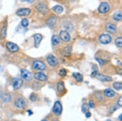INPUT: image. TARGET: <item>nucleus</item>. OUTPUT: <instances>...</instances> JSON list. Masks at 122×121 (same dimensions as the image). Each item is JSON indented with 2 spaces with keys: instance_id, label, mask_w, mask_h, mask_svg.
<instances>
[{
  "instance_id": "nucleus-1",
  "label": "nucleus",
  "mask_w": 122,
  "mask_h": 121,
  "mask_svg": "<svg viewBox=\"0 0 122 121\" xmlns=\"http://www.w3.org/2000/svg\"><path fill=\"white\" fill-rule=\"evenodd\" d=\"M53 111L56 115H59L62 112V106L60 102L56 101L55 102L53 106Z\"/></svg>"
},
{
  "instance_id": "nucleus-2",
  "label": "nucleus",
  "mask_w": 122,
  "mask_h": 121,
  "mask_svg": "<svg viewBox=\"0 0 122 121\" xmlns=\"http://www.w3.org/2000/svg\"><path fill=\"white\" fill-rule=\"evenodd\" d=\"M46 60L48 64L52 66H56L58 64V61L57 59L53 55H48L47 57Z\"/></svg>"
},
{
  "instance_id": "nucleus-3",
  "label": "nucleus",
  "mask_w": 122,
  "mask_h": 121,
  "mask_svg": "<svg viewBox=\"0 0 122 121\" xmlns=\"http://www.w3.org/2000/svg\"><path fill=\"white\" fill-rule=\"evenodd\" d=\"M33 67L34 69L37 70H44L46 68L45 64L40 60H36L33 63Z\"/></svg>"
},
{
  "instance_id": "nucleus-4",
  "label": "nucleus",
  "mask_w": 122,
  "mask_h": 121,
  "mask_svg": "<svg viewBox=\"0 0 122 121\" xmlns=\"http://www.w3.org/2000/svg\"><path fill=\"white\" fill-rule=\"evenodd\" d=\"M111 37L108 34H102L99 37L100 42L103 44H106L111 42Z\"/></svg>"
},
{
  "instance_id": "nucleus-5",
  "label": "nucleus",
  "mask_w": 122,
  "mask_h": 121,
  "mask_svg": "<svg viewBox=\"0 0 122 121\" xmlns=\"http://www.w3.org/2000/svg\"><path fill=\"white\" fill-rule=\"evenodd\" d=\"M23 80L19 78H16L15 79H14L13 80V86L14 89L17 90L21 88V87L23 85Z\"/></svg>"
},
{
  "instance_id": "nucleus-6",
  "label": "nucleus",
  "mask_w": 122,
  "mask_h": 121,
  "mask_svg": "<svg viewBox=\"0 0 122 121\" xmlns=\"http://www.w3.org/2000/svg\"><path fill=\"white\" fill-rule=\"evenodd\" d=\"M60 39L64 42H69L71 40V36L69 33L66 31H61L59 33Z\"/></svg>"
},
{
  "instance_id": "nucleus-7",
  "label": "nucleus",
  "mask_w": 122,
  "mask_h": 121,
  "mask_svg": "<svg viewBox=\"0 0 122 121\" xmlns=\"http://www.w3.org/2000/svg\"><path fill=\"white\" fill-rule=\"evenodd\" d=\"M110 9V6L109 5L106 3H102L98 8V10L100 13L102 14L106 13L109 11Z\"/></svg>"
},
{
  "instance_id": "nucleus-8",
  "label": "nucleus",
  "mask_w": 122,
  "mask_h": 121,
  "mask_svg": "<svg viewBox=\"0 0 122 121\" xmlns=\"http://www.w3.org/2000/svg\"><path fill=\"white\" fill-rule=\"evenodd\" d=\"M21 75L24 79L27 81H30L32 78L31 74L25 69H22L21 70Z\"/></svg>"
},
{
  "instance_id": "nucleus-9",
  "label": "nucleus",
  "mask_w": 122,
  "mask_h": 121,
  "mask_svg": "<svg viewBox=\"0 0 122 121\" xmlns=\"http://www.w3.org/2000/svg\"><path fill=\"white\" fill-rule=\"evenodd\" d=\"M6 46L7 49L12 52H16L19 51V47L15 43L11 42H8L6 43Z\"/></svg>"
},
{
  "instance_id": "nucleus-10",
  "label": "nucleus",
  "mask_w": 122,
  "mask_h": 121,
  "mask_svg": "<svg viewBox=\"0 0 122 121\" xmlns=\"http://www.w3.org/2000/svg\"><path fill=\"white\" fill-rule=\"evenodd\" d=\"M31 10L28 8H22L17 10L16 14L17 15L20 16L28 15L31 13Z\"/></svg>"
},
{
  "instance_id": "nucleus-11",
  "label": "nucleus",
  "mask_w": 122,
  "mask_h": 121,
  "mask_svg": "<svg viewBox=\"0 0 122 121\" xmlns=\"http://www.w3.org/2000/svg\"><path fill=\"white\" fill-rule=\"evenodd\" d=\"M95 77L97 79L102 82H111L112 81V78L111 77L100 74H97Z\"/></svg>"
},
{
  "instance_id": "nucleus-12",
  "label": "nucleus",
  "mask_w": 122,
  "mask_h": 121,
  "mask_svg": "<svg viewBox=\"0 0 122 121\" xmlns=\"http://www.w3.org/2000/svg\"><path fill=\"white\" fill-rule=\"evenodd\" d=\"M35 78L40 81H46L47 79L46 75L42 73H37L35 74Z\"/></svg>"
},
{
  "instance_id": "nucleus-13",
  "label": "nucleus",
  "mask_w": 122,
  "mask_h": 121,
  "mask_svg": "<svg viewBox=\"0 0 122 121\" xmlns=\"http://www.w3.org/2000/svg\"><path fill=\"white\" fill-rule=\"evenodd\" d=\"M106 30L109 33H114L116 32V27L113 24L108 23L106 25Z\"/></svg>"
},
{
  "instance_id": "nucleus-14",
  "label": "nucleus",
  "mask_w": 122,
  "mask_h": 121,
  "mask_svg": "<svg viewBox=\"0 0 122 121\" xmlns=\"http://www.w3.org/2000/svg\"><path fill=\"white\" fill-rule=\"evenodd\" d=\"M35 40V46L36 47H38L40 43L41 40H42V36L40 34H36L34 36Z\"/></svg>"
},
{
  "instance_id": "nucleus-15",
  "label": "nucleus",
  "mask_w": 122,
  "mask_h": 121,
  "mask_svg": "<svg viewBox=\"0 0 122 121\" xmlns=\"http://www.w3.org/2000/svg\"><path fill=\"white\" fill-rule=\"evenodd\" d=\"M15 105L18 108H22L25 106V102L22 98H18L15 101Z\"/></svg>"
},
{
  "instance_id": "nucleus-16",
  "label": "nucleus",
  "mask_w": 122,
  "mask_h": 121,
  "mask_svg": "<svg viewBox=\"0 0 122 121\" xmlns=\"http://www.w3.org/2000/svg\"><path fill=\"white\" fill-rule=\"evenodd\" d=\"M36 9L38 12L42 14H46L47 12V7L43 4H38L36 6Z\"/></svg>"
},
{
  "instance_id": "nucleus-17",
  "label": "nucleus",
  "mask_w": 122,
  "mask_h": 121,
  "mask_svg": "<svg viewBox=\"0 0 122 121\" xmlns=\"http://www.w3.org/2000/svg\"><path fill=\"white\" fill-rule=\"evenodd\" d=\"M63 27L66 31H72L74 28L73 24L69 22H65L63 23Z\"/></svg>"
},
{
  "instance_id": "nucleus-18",
  "label": "nucleus",
  "mask_w": 122,
  "mask_h": 121,
  "mask_svg": "<svg viewBox=\"0 0 122 121\" xmlns=\"http://www.w3.org/2000/svg\"><path fill=\"white\" fill-rule=\"evenodd\" d=\"M73 77L78 82H81L83 80V77L82 75L79 73H74L72 74Z\"/></svg>"
},
{
  "instance_id": "nucleus-19",
  "label": "nucleus",
  "mask_w": 122,
  "mask_h": 121,
  "mask_svg": "<svg viewBox=\"0 0 122 121\" xmlns=\"http://www.w3.org/2000/svg\"><path fill=\"white\" fill-rule=\"evenodd\" d=\"M57 91L61 93H63L65 92V88L63 83L59 82L57 84Z\"/></svg>"
},
{
  "instance_id": "nucleus-20",
  "label": "nucleus",
  "mask_w": 122,
  "mask_h": 121,
  "mask_svg": "<svg viewBox=\"0 0 122 121\" xmlns=\"http://www.w3.org/2000/svg\"><path fill=\"white\" fill-rule=\"evenodd\" d=\"M105 95L108 97H112L115 95V92L111 89H107L104 92Z\"/></svg>"
},
{
  "instance_id": "nucleus-21",
  "label": "nucleus",
  "mask_w": 122,
  "mask_h": 121,
  "mask_svg": "<svg viewBox=\"0 0 122 121\" xmlns=\"http://www.w3.org/2000/svg\"><path fill=\"white\" fill-rule=\"evenodd\" d=\"M122 12L121 11H117L114 13L113 16V18L116 21H120L122 20Z\"/></svg>"
},
{
  "instance_id": "nucleus-22",
  "label": "nucleus",
  "mask_w": 122,
  "mask_h": 121,
  "mask_svg": "<svg viewBox=\"0 0 122 121\" xmlns=\"http://www.w3.org/2000/svg\"><path fill=\"white\" fill-rule=\"evenodd\" d=\"M6 32H7V28L6 26H4L0 32V39L3 40L5 38L6 36Z\"/></svg>"
},
{
  "instance_id": "nucleus-23",
  "label": "nucleus",
  "mask_w": 122,
  "mask_h": 121,
  "mask_svg": "<svg viewBox=\"0 0 122 121\" xmlns=\"http://www.w3.org/2000/svg\"><path fill=\"white\" fill-rule=\"evenodd\" d=\"M11 96L10 94L7 93H5L2 96V99L3 101L5 102H8L11 100Z\"/></svg>"
},
{
  "instance_id": "nucleus-24",
  "label": "nucleus",
  "mask_w": 122,
  "mask_h": 121,
  "mask_svg": "<svg viewBox=\"0 0 122 121\" xmlns=\"http://www.w3.org/2000/svg\"><path fill=\"white\" fill-rule=\"evenodd\" d=\"M53 10L55 12H56V14H60L61 13H62L63 11V7L62 6H59V5H56V6H54L53 8Z\"/></svg>"
},
{
  "instance_id": "nucleus-25",
  "label": "nucleus",
  "mask_w": 122,
  "mask_h": 121,
  "mask_svg": "<svg viewBox=\"0 0 122 121\" xmlns=\"http://www.w3.org/2000/svg\"><path fill=\"white\" fill-rule=\"evenodd\" d=\"M113 88L117 91H120L122 89V83H120V82H116L114 83L113 85Z\"/></svg>"
},
{
  "instance_id": "nucleus-26",
  "label": "nucleus",
  "mask_w": 122,
  "mask_h": 121,
  "mask_svg": "<svg viewBox=\"0 0 122 121\" xmlns=\"http://www.w3.org/2000/svg\"><path fill=\"white\" fill-rule=\"evenodd\" d=\"M59 42V39L57 35H54L52 38V43L54 45H57Z\"/></svg>"
},
{
  "instance_id": "nucleus-27",
  "label": "nucleus",
  "mask_w": 122,
  "mask_h": 121,
  "mask_svg": "<svg viewBox=\"0 0 122 121\" xmlns=\"http://www.w3.org/2000/svg\"><path fill=\"white\" fill-rule=\"evenodd\" d=\"M81 110L83 112H88L89 110V105H88L86 103H84L82 105V107H81Z\"/></svg>"
},
{
  "instance_id": "nucleus-28",
  "label": "nucleus",
  "mask_w": 122,
  "mask_h": 121,
  "mask_svg": "<svg viewBox=\"0 0 122 121\" xmlns=\"http://www.w3.org/2000/svg\"><path fill=\"white\" fill-rule=\"evenodd\" d=\"M115 43L116 45L118 47H122V38L118 37L115 40Z\"/></svg>"
},
{
  "instance_id": "nucleus-29",
  "label": "nucleus",
  "mask_w": 122,
  "mask_h": 121,
  "mask_svg": "<svg viewBox=\"0 0 122 121\" xmlns=\"http://www.w3.org/2000/svg\"><path fill=\"white\" fill-rule=\"evenodd\" d=\"M56 23V19L55 18H50L47 21V24L49 27L53 26Z\"/></svg>"
},
{
  "instance_id": "nucleus-30",
  "label": "nucleus",
  "mask_w": 122,
  "mask_h": 121,
  "mask_svg": "<svg viewBox=\"0 0 122 121\" xmlns=\"http://www.w3.org/2000/svg\"><path fill=\"white\" fill-rule=\"evenodd\" d=\"M71 53V49L70 47L68 46L65 48L64 50V54L66 56H69Z\"/></svg>"
},
{
  "instance_id": "nucleus-31",
  "label": "nucleus",
  "mask_w": 122,
  "mask_h": 121,
  "mask_svg": "<svg viewBox=\"0 0 122 121\" xmlns=\"http://www.w3.org/2000/svg\"><path fill=\"white\" fill-rule=\"evenodd\" d=\"M29 22L27 19H24L21 21V24L24 27H26L28 25Z\"/></svg>"
},
{
  "instance_id": "nucleus-32",
  "label": "nucleus",
  "mask_w": 122,
  "mask_h": 121,
  "mask_svg": "<svg viewBox=\"0 0 122 121\" xmlns=\"http://www.w3.org/2000/svg\"><path fill=\"white\" fill-rule=\"evenodd\" d=\"M59 74L61 76H65L67 74L66 70L65 69H60L59 71Z\"/></svg>"
},
{
  "instance_id": "nucleus-33",
  "label": "nucleus",
  "mask_w": 122,
  "mask_h": 121,
  "mask_svg": "<svg viewBox=\"0 0 122 121\" xmlns=\"http://www.w3.org/2000/svg\"><path fill=\"white\" fill-rule=\"evenodd\" d=\"M119 107V106L118 105H113V106H112L111 107L110 111H111V112H113L116 111L118 109Z\"/></svg>"
},
{
  "instance_id": "nucleus-34",
  "label": "nucleus",
  "mask_w": 122,
  "mask_h": 121,
  "mask_svg": "<svg viewBox=\"0 0 122 121\" xmlns=\"http://www.w3.org/2000/svg\"><path fill=\"white\" fill-rule=\"evenodd\" d=\"M89 107H90L91 108H93L95 107V104L93 101H92V100L90 101L89 103Z\"/></svg>"
},
{
  "instance_id": "nucleus-35",
  "label": "nucleus",
  "mask_w": 122,
  "mask_h": 121,
  "mask_svg": "<svg viewBox=\"0 0 122 121\" xmlns=\"http://www.w3.org/2000/svg\"><path fill=\"white\" fill-rule=\"evenodd\" d=\"M117 103L119 106L122 107V97H120L119 98L118 102H117Z\"/></svg>"
},
{
  "instance_id": "nucleus-36",
  "label": "nucleus",
  "mask_w": 122,
  "mask_h": 121,
  "mask_svg": "<svg viewBox=\"0 0 122 121\" xmlns=\"http://www.w3.org/2000/svg\"><path fill=\"white\" fill-rule=\"evenodd\" d=\"M30 98V100H32V101H35L36 100V96L35 94L32 93V94H31Z\"/></svg>"
},
{
  "instance_id": "nucleus-37",
  "label": "nucleus",
  "mask_w": 122,
  "mask_h": 121,
  "mask_svg": "<svg viewBox=\"0 0 122 121\" xmlns=\"http://www.w3.org/2000/svg\"><path fill=\"white\" fill-rule=\"evenodd\" d=\"M96 60H97V61L99 62V63L100 65H103V64L105 63L104 60H101V59L96 58Z\"/></svg>"
},
{
  "instance_id": "nucleus-38",
  "label": "nucleus",
  "mask_w": 122,
  "mask_h": 121,
  "mask_svg": "<svg viewBox=\"0 0 122 121\" xmlns=\"http://www.w3.org/2000/svg\"><path fill=\"white\" fill-rule=\"evenodd\" d=\"M85 116L87 118H90L91 116V113L88 111L85 112Z\"/></svg>"
},
{
  "instance_id": "nucleus-39",
  "label": "nucleus",
  "mask_w": 122,
  "mask_h": 121,
  "mask_svg": "<svg viewBox=\"0 0 122 121\" xmlns=\"http://www.w3.org/2000/svg\"><path fill=\"white\" fill-rule=\"evenodd\" d=\"M21 1H23V2H28V3H33L34 1V0H21Z\"/></svg>"
},
{
  "instance_id": "nucleus-40",
  "label": "nucleus",
  "mask_w": 122,
  "mask_h": 121,
  "mask_svg": "<svg viewBox=\"0 0 122 121\" xmlns=\"http://www.w3.org/2000/svg\"><path fill=\"white\" fill-rule=\"evenodd\" d=\"M27 112L28 113V114H29V115H32V114H33V112H32L31 110H28L27 111Z\"/></svg>"
},
{
  "instance_id": "nucleus-41",
  "label": "nucleus",
  "mask_w": 122,
  "mask_h": 121,
  "mask_svg": "<svg viewBox=\"0 0 122 121\" xmlns=\"http://www.w3.org/2000/svg\"><path fill=\"white\" fill-rule=\"evenodd\" d=\"M122 114H121L119 115V119H120V121H122Z\"/></svg>"
},
{
  "instance_id": "nucleus-42",
  "label": "nucleus",
  "mask_w": 122,
  "mask_h": 121,
  "mask_svg": "<svg viewBox=\"0 0 122 121\" xmlns=\"http://www.w3.org/2000/svg\"><path fill=\"white\" fill-rule=\"evenodd\" d=\"M47 121L46 120H42V121Z\"/></svg>"
}]
</instances>
